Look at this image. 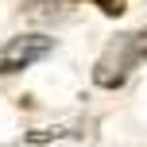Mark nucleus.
I'll use <instances>...</instances> for the list:
<instances>
[{
  "instance_id": "obj_1",
  "label": "nucleus",
  "mask_w": 147,
  "mask_h": 147,
  "mask_svg": "<svg viewBox=\"0 0 147 147\" xmlns=\"http://www.w3.org/2000/svg\"><path fill=\"white\" fill-rule=\"evenodd\" d=\"M136 62H143V58H140V43H136V31H132V35H120L116 43H109V51L101 54V62L93 70V81L105 89H116V85H124L128 70Z\"/></svg>"
},
{
  "instance_id": "obj_2",
  "label": "nucleus",
  "mask_w": 147,
  "mask_h": 147,
  "mask_svg": "<svg viewBox=\"0 0 147 147\" xmlns=\"http://www.w3.org/2000/svg\"><path fill=\"white\" fill-rule=\"evenodd\" d=\"M54 51V39L47 35H16L8 43H0V74H20L35 62H43Z\"/></svg>"
}]
</instances>
